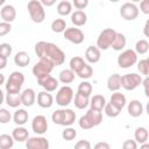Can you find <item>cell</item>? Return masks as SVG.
<instances>
[{"label":"cell","instance_id":"cell-54","mask_svg":"<svg viewBox=\"0 0 149 149\" xmlns=\"http://www.w3.org/2000/svg\"><path fill=\"white\" fill-rule=\"evenodd\" d=\"M40 2L42 6H52L55 3V0H42Z\"/></svg>","mask_w":149,"mask_h":149},{"label":"cell","instance_id":"cell-27","mask_svg":"<svg viewBox=\"0 0 149 149\" xmlns=\"http://www.w3.org/2000/svg\"><path fill=\"white\" fill-rule=\"evenodd\" d=\"M28 118H29L28 112H27L26 109H23V108H19L17 111L14 112V115H13L14 122H15L16 125H19V126L24 125V123L28 121Z\"/></svg>","mask_w":149,"mask_h":149},{"label":"cell","instance_id":"cell-59","mask_svg":"<svg viewBox=\"0 0 149 149\" xmlns=\"http://www.w3.org/2000/svg\"><path fill=\"white\" fill-rule=\"evenodd\" d=\"M140 149H149V144L146 142V143H143V144L140 147Z\"/></svg>","mask_w":149,"mask_h":149},{"label":"cell","instance_id":"cell-39","mask_svg":"<svg viewBox=\"0 0 149 149\" xmlns=\"http://www.w3.org/2000/svg\"><path fill=\"white\" fill-rule=\"evenodd\" d=\"M76 120V113L71 108L64 109V119H63V126H71Z\"/></svg>","mask_w":149,"mask_h":149},{"label":"cell","instance_id":"cell-60","mask_svg":"<svg viewBox=\"0 0 149 149\" xmlns=\"http://www.w3.org/2000/svg\"><path fill=\"white\" fill-rule=\"evenodd\" d=\"M5 3V0H0V5H3Z\"/></svg>","mask_w":149,"mask_h":149},{"label":"cell","instance_id":"cell-38","mask_svg":"<svg viewBox=\"0 0 149 149\" xmlns=\"http://www.w3.org/2000/svg\"><path fill=\"white\" fill-rule=\"evenodd\" d=\"M77 93H79L81 95H85V97H90L91 93H92V85H91V83H88V81H81L78 85Z\"/></svg>","mask_w":149,"mask_h":149},{"label":"cell","instance_id":"cell-47","mask_svg":"<svg viewBox=\"0 0 149 149\" xmlns=\"http://www.w3.org/2000/svg\"><path fill=\"white\" fill-rule=\"evenodd\" d=\"M74 149H92V146L90 141L87 140H80L74 144Z\"/></svg>","mask_w":149,"mask_h":149},{"label":"cell","instance_id":"cell-14","mask_svg":"<svg viewBox=\"0 0 149 149\" xmlns=\"http://www.w3.org/2000/svg\"><path fill=\"white\" fill-rule=\"evenodd\" d=\"M0 15H1V19L3 20V22L10 23L16 17V10L12 5H5L0 10Z\"/></svg>","mask_w":149,"mask_h":149},{"label":"cell","instance_id":"cell-34","mask_svg":"<svg viewBox=\"0 0 149 149\" xmlns=\"http://www.w3.org/2000/svg\"><path fill=\"white\" fill-rule=\"evenodd\" d=\"M66 29V22L64 19H56L51 23V30L54 33H64Z\"/></svg>","mask_w":149,"mask_h":149},{"label":"cell","instance_id":"cell-53","mask_svg":"<svg viewBox=\"0 0 149 149\" xmlns=\"http://www.w3.org/2000/svg\"><path fill=\"white\" fill-rule=\"evenodd\" d=\"M142 85H143V87H144V94L147 95V97H149V91H148V84H149V78L148 77H146L144 79H142V83H141Z\"/></svg>","mask_w":149,"mask_h":149},{"label":"cell","instance_id":"cell-19","mask_svg":"<svg viewBox=\"0 0 149 149\" xmlns=\"http://www.w3.org/2000/svg\"><path fill=\"white\" fill-rule=\"evenodd\" d=\"M120 87H121V74L113 73L112 76H109L107 79V88L112 92H118Z\"/></svg>","mask_w":149,"mask_h":149},{"label":"cell","instance_id":"cell-28","mask_svg":"<svg viewBox=\"0 0 149 149\" xmlns=\"http://www.w3.org/2000/svg\"><path fill=\"white\" fill-rule=\"evenodd\" d=\"M134 137H135L134 141H135L136 143L143 144V143H146V142L148 141L149 133H148L147 128H144V127H137L136 130H135V133H134Z\"/></svg>","mask_w":149,"mask_h":149},{"label":"cell","instance_id":"cell-42","mask_svg":"<svg viewBox=\"0 0 149 149\" xmlns=\"http://www.w3.org/2000/svg\"><path fill=\"white\" fill-rule=\"evenodd\" d=\"M137 69H139L140 73H142L143 76L148 77V73H149V59L148 58L141 59L137 63Z\"/></svg>","mask_w":149,"mask_h":149},{"label":"cell","instance_id":"cell-12","mask_svg":"<svg viewBox=\"0 0 149 149\" xmlns=\"http://www.w3.org/2000/svg\"><path fill=\"white\" fill-rule=\"evenodd\" d=\"M31 128H33V130H34L35 134H38V135L44 134L48 130V121H47V118L44 115H36L33 119Z\"/></svg>","mask_w":149,"mask_h":149},{"label":"cell","instance_id":"cell-6","mask_svg":"<svg viewBox=\"0 0 149 149\" xmlns=\"http://www.w3.org/2000/svg\"><path fill=\"white\" fill-rule=\"evenodd\" d=\"M136 62H137V54L132 49H127L118 56V65L122 69H128L133 66Z\"/></svg>","mask_w":149,"mask_h":149},{"label":"cell","instance_id":"cell-16","mask_svg":"<svg viewBox=\"0 0 149 149\" xmlns=\"http://www.w3.org/2000/svg\"><path fill=\"white\" fill-rule=\"evenodd\" d=\"M36 100V94L33 88H26L21 93V104L24 105L26 107H30L35 104Z\"/></svg>","mask_w":149,"mask_h":149},{"label":"cell","instance_id":"cell-43","mask_svg":"<svg viewBox=\"0 0 149 149\" xmlns=\"http://www.w3.org/2000/svg\"><path fill=\"white\" fill-rule=\"evenodd\" d=\"M77 136V130L72 127H68L62 132V137L65 141H72Z\"/></svg>","mask_w":149,"mask_h":149},{"label":"cell","instance_id":"cell-56","mask_svg":"<svg viewBox=\"0 0 149 149\" xmlns=\"http://www.w3.org/2000/svg\"><path fill=\"white\" fill-rule=\"evenodd\" d=\"M6 65H7V59H5V58H1V57H0V70L5 69V68H6Z\"/></svg>","mask_w":149,"mask_h":149},{"label":"cell","instance_id":"cell-48","mask_svg":"<svg viewBox=\"0 0 149 149\" xmlns=\"http://www.w3.org/2000/svg\"><path fill=\"white\" fill-rule=\"evenodd\" d=\"M12 29V26L10 23H7V22H0V36H5L7 35Z\"/></svg>","mask_w":149,"mask_h":149},{"label":"cell","instance_id":"cell-22","mask_svg":"<svg viewBox=\"0 0 149 149\" xmlns=\"http://www.w3.org/2000/svg\"><path fill=\"white\" fill-rule=\"evenodd\" d=\"M12 137L14 141H17V142H24L29 139V134H28V130L24 128V127H16L15 129H13V133H12Z\"/></svg>","mask_w":149,"mask_h":149},{"label":"cell","instance_id":"cell-57","mask_svg":"<svg viewBox=\"0 0 149 149\" xmlns=\"http://www.w3.org/2000/svg\"><path fill=\"white\" fill-rule=\"evenodd\" d=\"M3 100H5V95H3V92H2L1 88H0V105L3 102Z\"/></svg>","mask_w":149,"mask_h":149},{"label":"cell","instance_id":"cell-20","mask_svg":"<svg viewBox=\"0 0 149 149\" xmlns=\"http://www.w3.org/2000/svg\"><path fill=\"white\" fill-rule=\"evenodd\" d=\"M85 116H86L87 120L92 123L93 127L100 125L101 121H102V114H101V111H97V109H92V108H90V109L86 112Z\"/></svg>","mask_w":149,"mask_h":149},{"label":"cell","instance_id":"cell-49","mask_svg":"<svg viewBox=\"0 0 149 149\" xmlns=\"http://www.w3.org/2000/svg\"><path fill=\"white\" fill-rule=\"evenodd\" d=\"M72 5L77 8V10H81L88 5V0H74Z\"/></svg>","mask_w":149,"mask_h":149},{"label":"cell","instance_id":"cell-23","mask_svg":"<svg viewBox=\"0 0 149 149\" xmlns=\"http://www.w3.org/2000/svg\"><path fill=\"white\" fill-rule=\"evenodd\" d=\"M90 105L92 109H97V111H102V108L106 105V99L104 95L101 94H95L91 98L90 100Z\"/></svg>","mask_w":149,"mask_h":149},{"label":"cell","instance_id":"cell-55","mask_svg":"<svg viewBox=\"0 0 149 149\" xmlns=\"http://www.w3.org/2000/svg\"><path fill=\"white\" fill-rule=\"evenodd\" d=\"M148 28H149V20H147V22H146V24H144V28H143V33H144V35L148 37L149 36V31H148Z\"/></svg>","mask_w":149,"mask_h":149},{"label":"cell","instance_id":"cell-4","mask_svg":"<svg viewBox=\"0 0 149 149\" xmlns=\"http://www.w3.org/2000/svg\"><path fill=\"white\" fill-rule=\"evenodd\" d=\"M115 35H116V31L114 29H112V28L104 29L102 31H100V34L97 38V45L95 47L99 50H107L112 45V43L115 38Z\"/></svg>","mask_w":149,"mask_h":149},{"label":"cell","instance_id":"cell-37","mask_svg":"<svg viewBox=\"0 0 149 149\" xmlns=\"http://www.w3.org/2000/svg\"><path fill=\"white\" fill-rule=\"evenodd\" d=\"M76 74H77L79 78H81V79H88V78H91L92 74H93V69H92L91 65H88L87 63H85V65H84Z\"/></svg>","mask_w":149,"mask_h":149},{"label":"cell","instance_id":"cell-15","mask_svg":"<svg viewBox=\"0 0 149 149\" xmlns=\"http://www.w3.org/2000/svg\"><path fill=\"white\" fill-rule=\"evenodd\" d=\"M37 104L42 108H49L54 104V98H52V95L49 92L41 91L37 94Z\"/></svg>","mask_w":149,"mask_h":149},{"label":"cell","instance_id":"cell-44","mask_svg":"<svg viewBox=\"0 0 149 149\" xmlns=\"http://www.w3.org/2000/svg\"><path fill=\"white\" fill-rule=\"evenodd\" d=\"M63 119H64V109H56L51 115V120L54 121V123L59 126H63Z\"/></svg>","mask_w":149,"mask_h":149},{"label":"cell","instance_id":"cell-35","mask_svg":"<svg viewBox=\"0 0 149 149\" xmlns=\"http://www.w3.org/2000/svg\"><path fill=\"white\" fill-rule=\"evenodd\" d=\"M14 144V140L8 134L0 135V149H10Z\"/></svg>","mask_w":149,"mask_h":149},{"label":"cell","instance_id":"cell-40","mask_svg":"<svg viewBox=\"0 0 149 149\" xmlns=\"http://www.w3.org/2000/svg\"><path fill=\"white\" fill-rule=\"evenodd\" d=\"M104 108H105V113H106V115L109 116V118H116V116L120 114V112H121L119 108H116L115 106H113L111 102L106 104Z\"/></svg>","mask_w":149,"mask_h":149},{"label":"cell","instance_id":"cell-5","mask_svg":"<svg viewBox=\"0 0 149 149\" xmlns=\"http://www.w3.org/2000/svg\"><path fill=\"white\" fill-rule=\"evenodd\" d=\"M54 68H55V65L50 61H48L47 58H40V61L33 68V74L37 79H40L44 76L50 74L51 71L54 70Z\"/></svg>","mask_w":149,"mask_h":149},{"label":"cell","instance_id":"cell-7","mask_svg":"<svg viewBox=\"0 0 149 149\" xmlns=\"http://www.w3.org/2000/svg\"><path fill=\"white\" fill-rule=\"evenodd\" d=\"M142 83V77L141 74L137 73H127L121 76V87H123L127 91H133L137 86H140Z\"/></svg>","mask_w":149,"mask_h":149},{"label":"cell","instance_id":"cell-52","mask_svg":"<svg viewBox=\"0 0 149 149\" xmlns=\"http://www.w3.org/2000/svg\"><path fill=\"white\" fill-rule=\"evenodd\" d=\"M93 149H111V146H109V143L101 141V142L95 143V146L93 147Z\"/></svg>","mask_w":149,"mask_h":149},{"label":"cell","instance_id":"cell-50","mask_svg":"<svg viewBox=\"0 0 149 149\" xmlns=\"http://www.w3.org/2000/svg\"><path fill=\"white\" fill-rule=\"evenodd\" d=\"M122 149H137V143L134 140H126L122 143Z\"/></svg>","mask_w":149,"mask_h":149},{"label":"cell","instance_id":"cell-30","mask_svg":"<svg viewBox=\"0 0 149 149\" xmlns=\"http://www.w3.org/2000/svg\"><path fill=\"white\" fill-rule=\"evenodd\" d=\"M71 12H72V3L70 1L63 0V1L58 2V5H57V13L59 15L65 16V15L71 14Z\"/></svg>","mask_w":149,"mask_h":149},{"label":"cell","instance_id":"cell-31","mask_svg":"<svg viewBox=\"0 0 149 149\" xmlns=\"http://www.w3.org/2000/svg\"><path fill=\"white\" fill-rule=\"evenodd\" d=\"M73 104L78 109H84L90 105V97H85V95H81L79 93H76Z\"/></svg>","mask_w":149,"mask_h":149},{"label":"cell","instance_id":"cell-21","mask_svg":"<svg viewBox=\"0 0 149 149\" xmlns=\"http://www.w3.org/2000/svg\"><path fill=\"white\" fill-rule=\"evenodd\" d=\"M87 21V15L85 12L83 10H74L73 13H71V22L77 26V27H80V26H84Z\"/></svg>","mask_w":149,"mask_h":149},{"label":"cell","instance_id":"cell-8","mask_svg":"<svg viewBox=\"0 0 149 149\" xmlns=\"http://www.w3.org/2000/svg\"><path fill=\"white\" fill-rule=\"evenodd\" d=\"M72 99H73V90L68 85L62 86L56 94V104L62 107L68 106L72 101Z\"/></svg>","mask_w":149,"mask_h":149},{"label":"cell","instance_id":"cell-10","mask_svg":"<svg viewBox=\"0 0 149 149\" xmlns=\"http://www.w3.org/2000/svg\"><path fill=\"white\" fill-rule=\"evenodd\" d=\"M63 34H64L65 40L70 41V42L73 43V44H80V43H83V41H84V38H85L84 33H83L79 28H74V27L66 28Z\"/></svg>","mask_w":149,"mask_h":149},{"label":"cell","instance_id":"cell-32","mask_svg":"<svg viewBox=\"0 0 149 149\" xmlns=\"http://www.w3.org/2000/svg\"><path fill=\"white\" fill-rule=\"evenodd\" d=\"M84 65H85V62H84V59H83L81 57H79V56L72 57V58L70 59V63H69L70 70H71L72 72H74V73H77Z\"/></svg>","mask_w":149,"mask_h":149},{"label":"cell","instance_id":"cell-1","mask_svg":"<svg viewBox=\"0 0 149 149\" xmlns=\"http://www.w3.org/2000/svg\"><path fill=\"white\" fill-rule=\"evenodd\" d=\"M35 54L37 55L38 58H47L55 66L62 65L65 61L64 51L51 42H45V41L37 42L35 44Z\"/></svg>","mask_w":149,"mask_h":149},{"label":"cell","instance_id":"cell-13","mask_svg":"<svg viewBox=\"0 0 149 149\" xmlns=\"http://www.w3.org/2000/svg\"><path fill=\"white\" fill-rule=\"evenodd\" d=\"M37 81L44 88L45 92H54L58 87V80L56 78H54L51 74L44 76V77L37 79Z\"/></svg>","mask_w":149,"mask_h":149},{"label":"cell","instance_id":"cell-29","mask_svg":"<svg viewBox=\"0 0 149 149\" xmlns=\"http://www.w3.org/2000/svg\"><path fill=\"white\" fill-rule=\"evenodd\" d=\"M126 42H127L126 36H125L123 34H121V33H116L115 38H114V41H113V43H112L111 47H112L114 50L120 51V50H122V49L126 47Z\"/></svg>","mask_w":149,"mask_h":149},{"label":"cell","instance_id":"cell-25","mask_svg":"<svg viewBox=\"0 0 149 149\" xmlns=\"http://www.w3.org/2000/svg\"><path fill=\"white\" fill-rule=\"evenodd\" d=\"M29 62H30V57H29L28 52H26V51H19L14 56V63L17 66L24 68V66H27L29 64Z\"/></svg>","mask_w":149,"mask_h":149},{"label":"cell","instance_id":"cell-18","mask_svg":"<svg viewBox=\"0 0 149 149\" xmlns=\"http://www.w3.org/2000/svg\"><path fill=\"white\" fill-rule=\"evenodd\" d=\"M127 111H128V114L133 118H137L142 114L143 112V105L139 101V100H132L129 104H128V107H127Z\"/></svg>","mask_w":149,"mask_h":149},{"label":"cell","instance_id":"cell-24","mask_svg":"<svg viewBox=\"0 0 149 149\" xmlns=\"http://www.w3.org/2000/svg\"><path fill=\"white\" fill-rule=\"evenodd\" d=\"M109 102L121 111L126 106V97L120 92H114L112 94V97H111V101Z\"/></svg>","mask_w":149,"mask_h":149},{"label":"cell","instance_id":"cell-58","mask_svg":"<svg viewBox=\"0 0 149 149\" xmlns=\"http://www.w3.org/2000/svg\"><path fill=\"white\" fill-rule=\"evenodd\" d=\"M3 83H5V76H3L2 73H0V86H1Z\"/></svg>","mask_w":149,"mask_h":149},{"label":"cell","instance_id":"cell-3","mask_svg":"<svg viewBox=\"0 0 149 149\" xmlns=\"http://www.w3.org/2000/svg\"><path fill=\"white\" fill-rule=\"evenodd\" d=\"M30 19L35 22V23H41L44 21L45 19V10L43 8V6L41 5L40 1L37 0H30L27 5Z\"/></svg>","mask_w":149,"mask_h":149},{"label":"cell","instance_id":"cell-11","mask_svg":"<svg viewBox=\"0 0 149 149\" xmlns=\"http://www.w3.org/2000/svg\"><path fill=\"white\" fill-rule=\"evenodd\" d=\"M27 149H49V141L43 136L29 137L26 141Z\"/></svg>","mask_w":149,"mask_h":149},{"label":"cell","instance_id":"cell-33","mask_svg":"<svg viewBox=\"0 0 149 149\" xmlns=\"http://www.w3.org/2000/svg\"><path fill=\"white\" fill-rule=\"evenodd\" d=\"M59 81L63 84H70L74 80V72H72L70 69H65L62 70L59 72Z\"/></svg>","mask_w":149,"mask_h":149},{"label":"cell","instance_id":"cell-51","mask_svg":"<svg viewBox=\"0 0 149 149\" xmlns=\"http://www.w3.org/2000/svg\"><path fill=\"white\" fill-rule=\"evenodd\" d=\"M140 9L143 14H149V0H143L140 3Z\"/></svg>","mask_w":149,"mask_h":149},{"label":"cell","instance_id":"cell-17","mask_svg":"<svg viewBox=\"0 0 149 149\" xmlns=\"http://www.w3.org/2000/svg\"><path fill=\"white\" fill-rule=\"evenodd\" d=\"M85 58L88 63L94 64L100 59V50L95 45H90L85 51Z\"/></svg>","mask_w":149,"mask_h":149},{"label":"cell","instance_id":"cell-26","mask_svg":"<svg viewBox=\"0 0 149 149\" xmlns=\"http://www.w3.org/2000/svg\"><path fill=\"white\" fill-rule=\"evenodd\" d=\"M5 101L9 107L16 108L21 105V93H7Z\"/></svg>","mask_w":149,"mask_h":149},{"label":"cell","instance_id":"cell-9","mask_svg":"<svg viewBox=\"0 0 149 149\" xmlns=\"http://www.w3.org/2000/svg\"><path fill=\"white\" fill-rule=\"evenodd\" d=\"M120 15L123 20L132 21L139 16V8L133 2H126L120 8Z\"/></svg>","mask_w":149,"mask_h":149},{"label":"cell","instance_id":"cell-41","mask_svg":"<svg viewBox=\"0 0 149 149\" xmlns=\"http://www.w3.org/2000/svg\"><path fill=\"white\" fill-rule=\"evenodd\" d=\"M13 51V48L9 43H1L0 44V57L7 59Z\"/></svg>","mask_w":149,"mask_h":149},{"label":"cell","instance_id":"cell-2","mask_svg":"<svg viewBox=\"0 0 149 149\" xmlns=\"http://www.w3.org/2000/svg\"><path fill=\"white\" fill-rule=\"evenodd\" d=\"M23 83H24V76L22 72H19V71L12 72L5 84L7 93H20V90Z\"/></svg>","mask_w":149,"mask_h":149},{"label":"cell","instance_id":"cell-45","mask_svg":"<svg viewBox=\"0 0 149 149\" xmlns=\"http://www.w3.org/2000/svg\"><path fill=\"white\" fill-rule=\"evenodd\" d=\"M12 119V114L6 108H0V123H7Z\"/></svg>","mask_w":149,"mask_h":149},{"label":"cell","instance_id":"cell-46","mask_svg":"<svg viewBox=\"0 0 149 149\" xmlns=\"http://www.w3.org/2000/svg\"><path fill=\"white\" fill-rule=\"evenodd\" d=\"M78 123H79V127H80V128H83V129H91V128H93L92 123L87 120V118H86L85 115H83V116L79 119Z\"/></svg>","mask_w":149,"mask_h":149},{"label":"cell","instance_id":"cell-36","mask_svg":"<svg viewBox=\"0 0 149 149\" xmlns=\"http://www.w3.org/2000/svg\"><path fill=\"white\" fill-rule=\"evenodd\" d=\"M149 50V42L147 40H139L135 44V52L140 54V55H144L147 54Z\"/></svg>","mask_w":149,"mask_h":149}]
</instances>
